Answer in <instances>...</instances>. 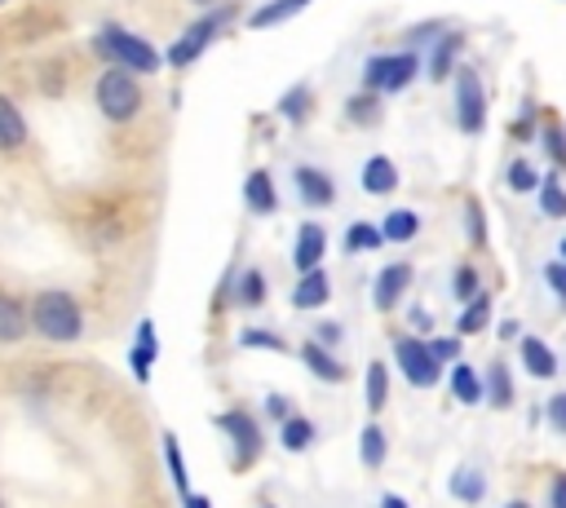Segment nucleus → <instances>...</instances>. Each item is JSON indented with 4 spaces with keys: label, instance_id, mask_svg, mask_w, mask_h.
I'll return each mask as SVG.
<instances>
[{
    "label": "nucleus",
    "instance_id": "nucleus-1",
    "mask_svg": "<svg viewBox=\"0 0 566 508\" xmlns=\"http://www.w3.org/2000/svg\"><path fill=\"white\" fill-rule=\"evenodd\" d=\"M31 309V336L44 345H75L84 340V300L71 287H40L35 296H27Z\"/></svg>",
    "mask_w": 566,
    "mask_h": 508
},
{
    "label": "nucleus",
    "instance_id": "nucleus-2",
    "mask_svg": "<svg viewBox=\"0 0 566 508\" xmlns=\"http://www.w3.org/2000/svg\"><path fill=\"white\" fill-rule=\"evenodd\" d=\"M142 102H146V93H142V80L133 71H124V66H102L97 71V80H93V106L102 110L106 124L137 119L142 115Z\"/></svg>",
    "mask_w": 566,
    "mask_h": 508
},
{
    "label": "nucleus",
    "instance_id": "nucleus-3",
    "mask_svg": "<svg viewBox=\"0 0 566 508\" xmlns=\"http://www.w3.org/2000/svg\"><path fill=\"white\" fill-rule=\"evenodd\" d=\"M93 49L102 53L106 66H124V71H133V75H155V71L164 66V53H159L155 44H146L142 35H133V31L115 27V22H106V27L93 35Z\"/></svg>",
    "mask_w": 566,
    "mask_h": 508
},
{
    "label": "nucleus",
    "instance_id": "nucleus-4",
    "mask_svg": "<svg viewBox=\"0 0 566 508\" xmlns=\"http://www.w3.org/2000/svg\"><path fill=\"white\" fill-rule=\"evenodd\" d=\"M234 13H239V9H234L230 0L212 4V9L203 13V18H195V22H190V27H186V31H181V35L172 40V44H168L164 62H168L172 71H186V66H190V62H195V57H199V53H203V49H208V44H212L217 35H221V27H226V22L234 18Z\"/></svg>",
    "mask_w": 566,
    "mask_h": 508
},
{
    "label": "nucleus",
    "instance_id": "nucleus-5",
    "mask_svg": "<svg viewBox=\"0 0 566 508\" xmlns=\"http://www.w3.org/2000/svg\"><path fill=\"white\" fill-rule=\"evenodd\" d=\"M420 75V53L416 49H402V53H371L367 66H363V88L376 93V97H394L402 93L411 80Z\"/></svg>",
    "mask_w": 566,
    "mask_h": 508
},
{
    "label": "nucleus",
    "instance_id": "nucleus-6",
    "mask_svg": "<svg viewBox=\"0 0 566 508\" xmlns=\"http://www.w3.org/2000/svg\"><path fill=\"white\" fill-rule=\"evenodd\" d=\"M451 84H455V124H460V133L478 137L486 128V88H482L478 66L473 62H460L455 75H451Z\"/></svg>",
    "mask_w": 566,
    "mask_h": 508
},
{
    "label": "nucleus",
    "instance_id": "nucleus-7",
    "mask_svg": "<svg viewBox=\"0 0 566 508\" xmlns=\"http://www.w3.org/2000/svg\"><path fill=\"white\" fill-rule=\"evenodd\" d=\"M394 358H398V371L407 375L411 389H433L442 380V362L429 353V340H420V336H398Z\"/></svg>",
    "mask_w": 566,
    "mask_h": 508
},
{
    "label": "nucleus",
    "instance_id": "nucleus-8",
    "mask_svg": "<svg viewBox=\"0 0 566 508\" xmlns=\"http://www.w3.org/2000/svg\"><path fill=\"white\" fill-rule=\"evenodd\" d=\"M212 424L230 437V446H234V468H248V464H256V459H261L265 437H261V424H256L248 411H221Z\"/></svg>",
    "mask_w": 566,
    "mask_h": 508
},
{
    "label": "nucleus",
    "instance_id": "nucleus-9",
    "mask_svg": "<svg viewBox=\"0 0 566 508\" xmlns=\"http://www.w3.org/2000/svg\"><path fill=\"white\" fill-rule=\"evenodd\" d=\"M31 150V124H27V110L0 88V155L4 159H18Z\"/></svg>",
    "mask_w": 566,
    "mask_h": 508
},
{
    "label": "nucleus",
    "instance_id": "nucleus-10",
    "mask_svg": "<svg viewBox=\"0 0 566 508\" xmlns=\"http://www.w3.org/2000/svg\"><path fill=\"white\" fill-rule=\"evenodd\" d=\"M31 336V309H27V296L0 287V345L13 349Z\"/></svg>",
    "mask_w": 566,
    "mask_h": 508
},
{
    "label": "nucleus",
    "instance_id": "nucleus-11",
    "mask_svg": "<svg viewBox=\"0 0 566 508\" xmlns=\"http://www.w3.org/2000/svg\"><path fill=\"white\" fill-rule=\"evenodd\" d=\"M407 287H411V265H407V261H389V265L376 269V278H371V305L389 314V309L407 296Z\"/></svg>",
    "mask_w": 566,
    "mask_h": 508
},
{
    "label": "nucleus",
    "instance_id": "nucleus-12",
    "mask_svg": "<svg viewBox=\"0 0 566 508\" xmlns=\"http://www.w3.org/2000/svg\"><path fill=\"white\" fill-rule=\"evenodd\" d=\"M292 181H296V194H301V203H305V208H332V203H336V181H332L323 168L296 163Z\"/></svg>",
    "mask_w": 566,
    "mask_h": 508
},
{
    "label": "nucleus",
    "instance_id": "nucleus-13",
    "mask_svg": "<svg viewBox=\"0 0 566 508\" xmlns=\"http://www.w3.org/2000/svg\"><path fill=\"white\" fill-rule=\"evenodd\" d=\"M155 358H159L155 322H150V318H142V322L133 327V349H128V371H133V380H137V384H146V380H150Z\"/></svg>",
    "mask_w": 566,
    "mask_h": 508
},
{
    "label": "nucleus",
    "instance_id": "nucleus-14",
    "mask_svg": "<svg viewBox=\"0 0 566 508\" xmlns=\"http://www.w3.org/2000/svg\"><path fill=\"white\" fill-rule=\"evenodd\" d=\"M323 252H327V230H323V225H314V221H305V225L296 230L292 265H296L301 274H310V269H323Z\"/></svg>",
    "mask_w": 566,
    "mask_h": 508
},
{
    "label": "nucleus",
    "instance_id": "nucleus-15",
    "mask_svg": "<svg viewBox=\"0 0 566 508\" xmlns=\"http://www.w3.org/2000/svg\"><path fill=\"white\" fill-rule=\"evenodd\" d=\"M460 49H464V31H442L433 40V49L424 53L429 57V80H451L455 66H460Z\"/></svg>",
    "mask_w": 566,
    "mask_h": 508
},
{
    "label": "nucleus",
    "instance_id": "nucleus-16",
    "mask_svg": "<svg viewBox=\"0 0 566 508\" xmlns=\"http://www.w3.org/2000/svg\"><path fill=\"white\" fill-rule=\"evenodd\" d=\"M243 203L252 216H270L279 208V190H274V177L265 168H252L248 181H243Z\"/></svg>",
    "mask_w": 566,
    "mask_h": 508
},
{
    "label": "nucleus",
    "instance_id": "nucleus-17",
    "mask_svg": "<svg viewBox=\"0 0 566 508\" xmlns=\"http://www.w3.org/2000/svg\"><path fill=\"white\" fill-rule=\"evenodd\" d=\"M517 353H522V367L531 371V380H553L557 375V353L539 336H522L517 340Z\"/></svg>",
    "mask_w": 566,
    "mask_h": 508
},
{
    "label": "nucleus",
    "instance_id": "nucleus-18",
    "mask_svg": "<svg viewBox=\"0 0 566 508\" xmlns=\"http://www.w3.org/2000/svg\"><path fill=\"white\" fill-rule=\"evenodd\" d=\"M327 296H332V278H327V269H310V274H301V283L292 287V309H318V305H327Z\"/></svg>",
    "mask_w": 566,
    "mask_h": 508
},
{
    "label": "nucleus",
    "instance_id": "nucleus-19",
    "mask_svg": "<svg viewBox=\"0 0 566 508\" xmlns=\"http://www.w3.org/2000/svg\"><path fill=\"white\" fill-rule=\"evenodd\" d=\"M301 362H305L310 375H318L323 384H340V380H345V362L332 358V349H323L318 340H305V345H301Z\"/></svg>",
    "mask_w": 566,
    "mask_h": 508
},
{
    "label": "nucleus",
    "instance_id": "nucleus-20",
    "mask_svg": "<svg viewBox=\"0 0 566 508\" xmlns=\"http://www.w3.org/2000/svg\"><path fill=\"white\" fill-rule=\"evenodd\" d=\"M363 190L367 194H394L398 190V163L389 159V155H371L367 163H363Z\"/></svg>",
    "mask_w": 566,
    "mask_h": 508
},
{
    "label": "nucleus",
    "instance_id": "nucleus-21",
    "mask_svg": "<svg viewBox=\"0 0 566 508\" xmlns=\"http://www.w3.org/2000/svg\"><path fill=\"white\" fill-rule=\"evenodd\" d=\"M447 384H451V398L455 402H464V406H478L482 398H486V389H482V375L460 358L455 367H447Z\"/></svg>",
    "mask_w": 566,
    "mask_h": 508
},
{
    "label": "nucleus",
    "instance_id": "nucleus-22",
    "mask_svg": "<svg viewBox=\"0 0 566 508\" xmlns=\"http://www.w3.org/2000/svg\"><path fill=\"white\" fill-rule=\"evenodd\" d=\"M451 499H460V504H482L486 499V473L478 468V464H460L455 473H451Z\"/></svg>",
    "mask_w": 566,
    "mask_h": 508
},
{
    "label": "nucleus",
    "instance_id": "nucleus-23",
    "mask_svg": "<svg viewBox=\"0 0 566 508\" xmlns=\"http://www.w3.org/2000/svg\"><path fill=\"white\" fill-rule=\"evenodd\" d=\"M305 4L310 0H265L256 13H248V31H270V27L287 22V18H296Z\"/></svg>",
    "mask_w": 566,
    "mask_h": 508
},
{
    "label": "nucleus",
    "instance_id": "nucleus-24",
    "mask_svg": "<svg viewBox=\"0 0 566 508\" xmlns=\"http://www.w3.org/2000/svg\"><path fill=\"white\" fill-rule=\"evenodd\" d=\"M482 389H486V402L495 406V411H509L513 406V375H509V367L504 362H491L486 367V375H482Z\"/></svg>",
    "mask_w": 566,
    "mask_h": 508
},
{
    "label": "nucleus",
    "instance_id": "nucleus-25",
    "mask_svg": "<svg viewBox=\"0 0 566 508\" xmlns=\"http://www.w3.org/2000/svg\"><path fill=\"white\" fill-rule=\"evenodd\" d=\"M380 234H385V243H411V239L420 234V212H411V208H394V212H385Z\"/></svg>",
    "mask_w": 566,
    "mask_h": 508
},
{
    "label": "nucleus",
    "instance_id": "nucleus-26",
    "mask_svg": "<svg viewBox=\"0 0 566 508\" xmlns=\"http://www.w3.org/2000/svg\"><path fill=\"white\" fill-rule=\"evenodd\" d=\"M314 433H318V428H314L305 415H287V420L279 424V446L292 451V455H301V451L314 446Z\"/></svg>",
    "mask_w": 566,
    "mask_h": 508
},
{
    "label": "nucleus",
    "instance_id": "nucleus-27",
    "mask_svg": "<svg viewBox=\"0 0 566 508\" xmlns=\"http://www.w3.org/2000/svg\"><path fill=\"white\" fill-rule=\"evenodd\" d=\"M358 459H363V468H371V473L389 459V437H385L380 424H367V428L358 433Z\"/></svg>",
    "mask_w": 566,
    "mask_h": 508
},
{
    "label": "nucleus",
    "instance_id": "nucleus-28",
    "mask_svg": "<svg viewBox=\"0 0 566 508\" xmlns=\"http://www.w3.org/2000/svg\"><path fill=\"white\" fill-rule=\"evenodd\" d=\"M234 305H239V309H261V305H265V274H261L256 265H248V269L239 274V283H234Z\"/></svg>",
    "mask_w": 566,
    "mask_h": 508
},
{
    "label": "nucleus",
    "instance_id": "nucleus-29",
    "mask_svg": "<svg viewBox=\"0 0 566 508\" xmlns=\"http://www.w3.org/2000/svg\"><path fill=\"white\" fill-rule=\"evenodd\" d=\"M310 106H314V93H310V84H292L283 97H279V115L287 119V124H305L310 119Z\"/></svg>",
    "mask_w": 566,
    "mask_h": 508
},
{
    "label": "nucleus",
    "instance_id": "nucleus-30",
    "mask_svg": "<svg viewBox=\"0 0 566 508\" xmlns=\"http://www.w3.org/2000/svg\"><path fill=\"white\" fill-rule=\"evenodd\" d=\"M367 411L371 415H380L385 411V402H389V367L376 358V362H367Z\"/></svg>",
    "mask_w": 566,
    "mask_h": 508
},
{
    "label": "nucleus",
    "instance_id": "nucleus-31",
    "mask_svg": "<svg viewBox=\"0 0 566 508\" xmlns=\"http://www.w3.org/2000/svg\"><path fill=\"white\" fill-rule=\"evenodd\" d=\"M164 464H168L172 490L186 499V495H190V473H186V459H181V442H177V433H164Z\"/></svg>",
    "mask_w": 566,
    "mask_h": 508
},
{
    "label": "nucleus",
    "instance_id": "nucleus-32",
    "mask_svg": "<svg viewBox=\"0 0 566 508\" xmlns=\"http://www.w3.org/2000/svg\"><path fill=\"white\" fill-rule=\"evenodd\" d=\"M376 247H385L380 225H371V221H349V230H345V252L354 256V252H376Z\"/></svg>",
    "mask_w": 566,
    "mask_h": 508
},
{
    "label": "nucleus",
    "instance_id": "nucleus-33",
    "mask_svg": "<svg viewBox=\"0 0 566 508\" xmlns=\"http://www.w3.org/2000/svg\"><path fill=\"white\" fill-rule=\"evenodd\" d=\"M486 318H491V296H486V292H478V296L460 309L455 331H460V336H473V331H482V327H486Z\"/></svg>",
    "mask_w": 566,
    "mask_h": 508
},
{
    "label": "nucleus",
    "instance_id": "nucleus-34",
    "mask_svg": "<svg viewBox=\"0 0 566 508\" xmlns=\"http://www.w3.org/2000/svg\"><path fill=\"white\" fill-rule=\"evenodd\" d=\"M345 115H349L354 124H363V128H367V124H376V119H380V97L363 88V93H354V97L345 102Z\"/></svg>",
    "mask_w": 566,
    "mask_h": 508
},
{
    "label": "nucleus",
    "instance_id": "nucleus-35",
    "mask_svg": "<svg viewBox=\"0 0 566 508\" xmlns=\"http://www.w3.org/2000/svg\"><path fill=\"white\" fill-rule=\"evenodd\" d=\"M544 181H539V172H535V163L531 159H513L509 163V190H517V194H535Z\"/></svg>",
    "mask_w": 566,
    "mask_h": 508
},
{
    "label": "nucleus",
    "instance_id": "nucleus-36",
    "mask_svg": "<svg viewBox=\"0 0 566 508\" xmlns=\"http://www.w3.org/2000/svg\"><path fill=\"white\" fill-rule=\"evenodd\" d=\"M539 212H544V216H553V221H562V216H566V186H562L557 177H548V181L539 186Z\"/></svg>",
    "mask_w": 566,
    "mask_h": 508
},
{
    "label": "nucleus",
    "instance_id": "nucleus-37",
    "mask_svg": "<svg viewBox=\"0 0 566 508\" xmlns=\"http://www.w3.org/2000/svg\"><path fill=\"white\" fill-rule=\"evenodd\" d=\"M239 349H270V353H287V345H283L274 331H265V327H243V331H239Z\"/></svg>",
    "mask_w": 566,
    "mask_h": 508
},
{
    "label": "nucleus",
    "instance_id": "nucleus-38",
    "mask_svg": "<svg viewBox=\"0 0 566 508\" xmlns=\"http://www.w3.org/2000/svg\"><path fill=\"white\" fill-rule=\"evenodd\" d=\"M451 292H455V300L460 305H469L482 287H478V269L473 265H455V274H451Z\"/></svg>",
    "mask_w": 566,
    "mask_h": 508
},
{
    "label": "nucleus",
    "instance_id": "nucleus-39",
    "mask_svg": "<svg viewBox=\"0 0 566 508\" xmlns=\"http://www.w3.org/2000/svg\"><path fill=\"white\" fill-rule=\"evenodd\" d=\"M464 225H469V243L482 247V243H486V216H482V203H478V199L464 203Z\"/></svg>",
    "mask_w": 566,
    "mask_h": 508
},
{
    "label": "nucleus",
    "instance_id": "nucleus-40",
    "mask_svg": "<svg viewBox=\"0 0 566 508\" xmlns=\"http://www.w3.org/2000/svg\"><path fill=\"white\" fill-rule=\"evenodd\" d=\"M429 353H433L442 367H447V362L455 367V362H460V336H429Z\"/></svg>",
    "mask_w": 566,
    "mask_h": 508
},
{
    "label": "nucleus",
    "instance_id": "nucleus-41",
    "mask_svg": "<svg viewBox=\"0 0 566 508\" xmlns=\"http://www.w3.org/2000/svg\"><path fill=\"white\" fill-rule=\"evenodd\" d=\"M544 420L553 424V433H562V437H566V389L548 398V406H544Z\"/></svg>",
    "mask_w": 566,
    "mask_h": 508
},
{
    "label": "nucleus",
    "instance_id": "nucleus-42",
    "mask_svg": "<svg viewBox=\"0 0 566 508\" xmlns=\"http://www.w3.org/2000/svg\"><path fill=\"white\" fill-rule=\"evenodd\" d=\"M513 137H517V141H531V137H535V106H531V102H526L522 115L513 119Z\"/></svg>",
    "mask_w": 566,
    "mask_h": 508
},
{
    "label": "nucleus",
    "instance_id": "nucleus-43",
    "mask_svg": "<svg viewBox=\"0 0 566 508\" xmlns=\"http://www.w3.org/2000/svg\"><path fill=\"white\" fill-rule=\"evenodd\" d=\"M544 146H548L553 163H557V168H566V137H562V128H544Z\"/></svg>",
    "mask_w": 566,
    "mask_h": 508
},
{
    "label": "nucleus",
    "instance_id": "nucleus-44",
    "mask_svg": "<svg viewBox=\"0 0 566 508\" xmlns=\"http://www.w3.org/2000/svg\"><path fill=\"white\" fill-rule=\"evenodd\" d=\"M544 278H548V287H553L557 296H566V261H548V265H544Z\"/></svg>",
    "mask_w": 566,
    "mask_h": 508
},
{
    "label": "nucleus",
    "instance_id": "nucleus-45",
    "mask_svg": "<svg viewBox=\"0 0 566 508\" xmlns=\"http://www.w3.org/2000/svg\"><path fill=\"white\" fill-rule=\"evenodd\" d=\"M265 415H270V420H279V424H283V420H287V415H292V402H287V398H283V393H270V398H265Z\"/></svg>",
    "mask_w": 566,
    "mask_h": 508
},
{
    "label": "nucleus",
    "instance_id": "nucleus-46",
    "mask_svg": "<svg viewBox=\"0 0 566 508\" xmlns=\"http://www.w3.org/2000/svg\"><path fill=\"white\" fill-rule=\"evenodd\" d=\"M442 31H447L442 22H424V27H411V31H407V40H411V44H420V40H438Z\"/></svg>",
    "mask_w": 566,
    "mask_h": 508
},
{
    "label": "nucleus",
    "instance_id": "nucleus-47",
    "mask_svg": "<svg viewBox=\"0 0 566 508\" xmlns=\"http://www.w3.org/2000/svg\"><path fill=\"white\" fill-rule=\"evenodd\" d=\"M314 340H318L323 349H332V345L340 340V322H318V331H314Z\"/></svg>",
    "mask_w": 566,
    "mask_h": 508
},
{
    "label": "nucleus",
    "instance_id": "nucleus-48",
    "mask_svg": "<svg viewBox=\"0 0 566 508\" xmlns=\"http://www.w3.org/2000/svg\"><path fill=\"white\" fill-rule=\"evenodd\" d=\"M548 508H566V473L553 477V486H548Z\"/></svg>",
    "mask_w": 566,
    "mask_h": 508
},
{
    "label": "nucleus",
    "instance_id": "nucleus-49",
    "mask_svg": "<svg viewBox=\"0 0 566 508\" xmlns=\"http://www.w3.org/2000/svg\"><path fill=\"white\" fill-rule=\"evenodd\" d=\"M407 322H411L416 331H429V327H433V314H429V309H407Z\"/></svg>",
    "mask_w": 566,
    "mask_h": 508
},
{
    "label": "nucleus",
    "instance_id": "nucleus-50",
    "mask_svg": "<svg viewBox=\"0 0 566 508\" xmlns=\"http://www.w3.org/2000/svg\"><path fill=\"white\" fill-rule=\"evenodd\" d=\"M181 508H212V499H208V495H199V490H190V495L181 499Z\"/></svg>",
    "mask_w": 566,
    "mask_h": 508
},
{
    "label": "nucleus",
    "instance_id": "nucleus-51",
    "mask_svg": "<svg viewBox=\"0 0 566 508\" xmlns=\"http://www.w3.org/2000/svg\"><path fill=\"white\" fill-rule=\"evenodd\" d=\"M517 331H522V327H517L513 318H504V322H500V336H504V340H517Z\"/></svg>",
    "mask_w": 566,
    "mask_h": 508
},
{
    "label": "nucleus",
    "instance_id": "nucleus-52",
    "mask_svg": "<svg viewBox=\"0 0 566 508\" xmlns=\"http://www.w3.org/2000/svg\"><path fill=\"white\" fill-rule=\"evenodd\" d=\"M380 508H411L402 495H380Z\"/></svg>",
    "mask_w": 566,
    "mask_h": 508
},
{
    "label": "nucleus",
    "instance_id": "nucleus-53",
    "mask_svg": "<svg viewBox=\"0 0 566 508\" xmlns=\"http://www.w3.org/2000/svg\"><path fill=\"white\" fill-rule=\"evenodd\" d=\"M504 508H531V504H526V499H509Z\"/></svg>",
    "mask_w": 566,
    "mask_h": 508
},
{
    "label": "nucleus",
    "instance_id": "nucleus-54",
    "mask_svg": "<svg viewBox=\"0 0 566 508\" xmlns=\"http://www.w3.org/2000/svg\"><path fill=\"white\" fill-rule=\"evenodd\" d=\"M557 261H566V239H562V243H557Z\"/></svg>",
    "mask_w": 566,
    "mask_h": 508
},
{
    "label": "nucleus",
    "instance_id": "nucleus-55",
    "mask_svg": "<svg viewBox=\"0 0 566 508\" xmlns=\"http://www.w3.org/2000/svg\"><path fill=\"white\" fill-rule=\"evenodd\" d=\"M195 4H221V0H195Z\"/></svg>",
    "mask_w": 566,
    "mask_h": 508
},
{
    "label": "nucleus",
    "instance_id": "nucleus-56",
    "mask_svg": "<svg viewBox=\"0 0 566 508\" xmlns=\"http://www.w3.org/2000/svg\"><path fill=\"white\" fill-rule=\"evenodd\" d=\"M9 4H13V0H0V9H9Z\"/></svg>",
    "mask_w": 566,
    "mask_h": 508
},
{
    "label": "nucleus",
    "instance_id": "nucleus-57",
    "mask_svg": "<svg viewBox=\"0 0 566 508\" xmlns=\"http://www.w3.org/2000/svg\"><path fill=\"white\" fill-rule=\"evenodd\" d=\"M0 508H9V499H4V495H0Z\"/></svg>",
    "mask_w": 566,
    "mask_h": 508
},
{
    "label": "nucleus",
    "instance_id": "nucleus-58",
    "mask_svg": "<svg viewBox=\"0 0 566 508\" xmlns=\"http://www.w3.org/2000/svg\"><path fill=\"white\" fill-rule=\"evenodd\" d=\"M261 508H274V504H261Z\"/></svg>",
    "mask_w": 566,
    "mask_h": 508
},
{
    "label": "nucleus",
    "instance_id": "nucleus-59",
    "mask_svg": "<svg viewBox=\"0 0 566 508\" xmlns=\"http://www.w3.org/2000/svg\"><path fill=\"white\" fill-rule=\"evenodd\" d=\"M562 305H566V296H562Z\"/></svg>",
    "mask_w": 566,
    "mask_h": 508
}]
</instances>
